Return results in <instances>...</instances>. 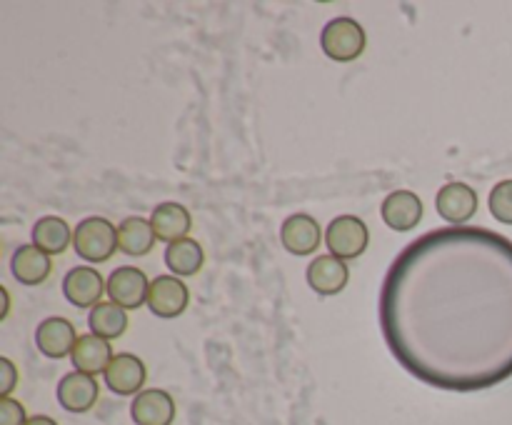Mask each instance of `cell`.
<instances>
[{"label": "cell", "instance_id": "6da1fadb", "mask_svg": "<svg viewBox=\"0 0 512 425\" xmlns=\"http://www.w3.org/2000/svg\"><path fill=\"white\" fill-rule=\"evenodd\" d=\"M380 328L413 378L478 393L512 375V240L488 228L430 230L390 265Z\"/></svg>", "mask_w": 512, "mask_h": 425}, {"label": "cell", "instance_id": "7a4b0ae2", "mask_svg": "<svg viewBox=\"0 0 512 425\" xmlns=\"http://www.w3.org/2000/svg\"><path fill=\"white\" fill-rule=\"evenodd\" d=\"M75 253L88 263H105L118 250V228L108 218H85L80 220L73 233Z\"/></svg>", "mask_w": 512, "mask_h": 425}, {"label": "cell", "instance_id": "3957f363", "mask_svg": "<svg viewBox=\"0 0 512 425\" xmlns=\"http://www.w3.org/2000/svg\"><path fill=\"white\" fill-rule=\"evenodd\" d=\"M320 48L335 63L358 60L365 50V28L353 18H333L320 33Z\"/></svg>", "mask_w": 512, "mask_h": 425}, {"label": "cell", "instance_id": "277c9868", "mask_svg": "<svg viewBox=\"0 0 512 425\" xmlns=\"http://www.w3.org/2000/svg\"><path fill=\"white\" fill-rule=\"evenodd\" d=\"M370 230L365 220L358 215H340L325 230V245H328L330 255L340 260H355L368 250Z\"/></svg>", "mask_w": 512, "mask_h": 425}, {"label": "cell", "instance_id": "5b68a950", "mask_svg": "<svg viewBox=\"0 0 512 425\" xmlns=\"http://www.w3.org/2000/svg\"><path fill=\"white\" fill-rule=\"evenodd\" d=\"M150 280L148 275L133 265H120L108 278L110 303L120 305L123 310H138L140 305L148 303Z\"/></svg>", "mask_w": 512, "mask_h": 425}, {"label": "cell", "instance_id": "8992f818", "mask_svg": "<svg viewBox=\"0 0 512 425\" xmlns=\"http://www.w3.org/2000/svg\"><path fill=\"white\" fill-rule=\"evenodd\" d=\"M190 300L188 285L183 283L175 275H158V278L150 283L148 293V308L150 313L158 315V318H178L185 313Z\"/></svg>", "mask_w": 512, "mask_h": 425}, {"label": "cell", "instance_id": "52a82bcc", "mask_svg": "<svg viewBox=\"0 0 512 425\" xmlns=\"http://www.w3.org/2000/svg\"><path fill=\"white\" fill-rule=\"evenodd\" d=\"M108 293V283L103 280V275L95 268H88V265H80V268H73L63 278V295L70 305L75 308H90L103 303V295Z\"/></svg>", "mask_w": 512, "mask_h": 425}, {"label": "cell", "instance_id": "ba28073f", "mask_svg": "<svg viewBox=\"0 0 512 425\" xmlns=\"http://www.w3.org/2000/svg\"><path fill=\"white\" fill-rule=\"evenodd\" d=\"M323 228H320L318 220L308 213H295L290 218H285L283 228H280V243L288 253L293 255H310L320 248V240H323Z\"/></svg>", "mask_w": 512, "mask_h": 425}, {"label": "cell", "instance_id": "9c48e42d", "mask_svg": "<svg viewBox=\"0 0 512 425\" xmlns=\"http://www.w3.org/2000/svg\"><path fill=\"white\" fill-rule=\"evenodd\" d=\"M103 378L105 385H108L115 395H138L143 393L148 370H145V363L138 355L118 353L113 358V363L108 365Z\"/></svg>", "mask_w": 512, "mask_h": 425}, {"label": "cell", "instance_id": "30bf717a", "mask_svg": "<svg viewBox=\"0 0 512 425\" xmlns=\"http://www.w3.org/2000/svg\"><path fill=\"white\" fill-rule=\"evenodd\" d=\"M130 418L135 425H173L175 400L168 390L148 388L138 393L130 405Z\"/></svg>", "mask_w": 512, "mask_h": 425}, {"label": "cell", "instance_id": "8fae6325", "mask_svg": "<svg viewBox=\"0 0 512 425\" xmlns=\"http://www.w3.org/2000/svg\"><path fill=\"white\" fill-rule=\"evenodd\" d=\"M440 218L453 225H465L475 213H478V193L465 183H448L440 188L435 198Z\"/></svg>", "mask_w": 512, "mask_h": 425}, {"label": "cell", "instance_id": "7c38bea8", "mask_svg": "<svg viewBox=\"0 0 512 425\" xmlns=\"http://www.w3.org/2000/svg\"><path fill=\"white\" fill-rule=\"evenodd\" d=\"M98 380L85 373H68L58 383V403L68 413H88L98 403Z\"/></svg>", "mask_w": 512, "mask_h": 425}, {"label": "cell", "instance_id": "4fadbf2b", "mask_svg": "<svg viewBox=\"0 0 512 425\" xmlns=\"http://www.w3.org/2000/svg\"><path fill=\"white\" fill-rule=\"evenodd\" d=\"M380 215H383L388 228L398 230V233H408V230L418 228L420 220H423V203H420L413 190H395L383 200Z\"/></svg>", "mask_w": 512, "mask_h": 425}, {"label": "cell", "instance_id": "5bb4252c", "mask_svg": "<svg viewBox=\"0 0 512 425\" xmlns=\"http://www.w3.org/2000/svg\"><path fill=\"white\" fill-rule=\"evenodd\" d=\"M75 343H78V335H75L73 323L65 318H58V315L45 318L38 325V330H35V345L48 358H65V355L73 353Z\"/></svg>", "mask_w": 512, "mask_h": 425}, {"label": "cell", "instance_id": "9a60e30c", "mask_svg": "<svg viewBox=\"0 0 512 425\" xmlns=\"http://www.w3.org/2000/svg\"><path fill=\"white\" fill-rule=\"evenodd\" d=\"M308 285L315 290L318 295H338L343 293V288L348 285L350 280V270L348 263L335 255H318L313 263L308 265Z\"/></svg>", "mask_w": 512, "mask_h": 425}, {"label": "cell", "instance_id": "2e32d148", "mask_svg": "<svg viewBox=\"0 0 512 425\" xmlns=\"http://www.w3.org/2000/svg\"><path fill=\"white\" fill-rule=\"evenodd\" d=\"M113 348H110L108 340L98 338L95 333H85L80 335L78 343H75L73 353H70V360H73V368L78 373L85 375H105L108 365L113 363Z\"/></svg>", "mask_w": 512, "mask_h": 425}, {"label": "cell", "instance_id": "e0dca14e", "mask_svg": "<svg viewBox=\"0 0 512 425\" xmlns=\"http://www.w3.org/2000/svg\"><path fill=\"white\" fill-rule=\"evenodd\" d=\"M193 218H190L188 208L180 203H160L150 215V225H153L155 238L163 243H175V240L188 238V230Z\"/></svg>", "mask_w": 512, "mask_h": 425}, {"label": "cell", "instance_id": "ac0fdd59", "mask_svg": "<svg viewBox=\"0 0 512 425\" xmlns=\"http://www.w3.org/2000/svg\"><path fill=\"white\" fill-rule=\"evenodd\" d=\"M50 255L43 253L40 248L30 245H20L10 260V270H13L15 280L23 285H40L50 275Z\"/></svg>", "mask_w": 512, "mask_h": 425}, {"label": "cell", "instance_id": "d6986e66", "mask_svg": "<svg viewBox=\"0 0 512 425\" xmlns=\"http://www.w3.org/2000/svg\"><path fill=\"white\" fill-rule=\"evenodd\" d=\"M155 233L150 220L143 218H125L118 225V250L125 255H133V258H143L153 250L155 245Z\"/></svg>", "mask_w": 512, "mask_h": 425}, {"label": "cell", "instance_id": "ffe728a7", "mask_svg": "<svg viewBox=\"0 0 512 425\" xmlns=\"http://www.w3.org/2000/svg\"><path fill=\"white\" fill-rule=\"evenodd\" d=\"M205 263V253L200 248L198 240L193 238H183V240H175L165 248V265H168L170 273L175 278H188V275L200 273Z\"/></svg>", "mask_w": 512, "mask_h": 425}, {"label": "cell", "instance_id": "44dd1931", "mask_svg": "<svg viewBox=\"0 0 512 425\" xmlns=\"http://www.w3.org/2000/svg\"><path fill=\"white\" fill-rule=\"evenodd\" d=\"M30 235H33L35 248H40L48 255L65 253V248H68L70 240H73L68 223H65L63 218H58V215H45V218H40L38 223L33 225V233Z\"/></svg>", "mask_w": 512, "mask_h": 425}, {"label": "cell", "instance_id": "7402d4cb", "mask_svg": "<svg viewBox=\"0 0 512 425\" xmlns=\"http://www.w3.org/2000/svg\"><path fill=\"white\" fill-rule=\"evenodd\" d=\"M90 333L103 340H115L128 330V313L115 303H98L88 315Z\"/></svg>", "mask_w": 512, "mask_h": 425}, {"label": "cell", "instance_id": "603a6c76", "mask_svg": "<svg viewBox=\"0 0 512 425\" xmlns=\"http://www.w3.org/2000/svg\"><path fill=\"white\" fill-rule=\"evenodd\" d=\"M490 213L500 220V223L512 225V180H503L493 188L488 198Z\"/></svg>", "mask_w": 512, "mask_h": 425}, {"label": "cell", "instance_id": "cb8c5ba5", "mask_svg": "<svg viewBox=\"0 0 512 425\" xmlns=\"http://www.w3.org/2000/svg\"><path fill=\"white\" fill-rule=\"evenodd\" d=\"M28 415H25V405L13 398H0V425H25Z\"/></svg>", "mask_w": 512, "mask_h": 425}, {"label": "cell", "instance_id": "d4e9b609", "mask_svg": "<svg viewBox=\"0 0 512 425\" xmlns=\"http://www.w3.org/2000/svg\"><path fill=\"white\" fill-rule=\"evenodd\" d=\"M15 383H18V370H15V365L8 358H0V395L10 398Z\"/></svg>", "mask_w": 512, "mask_h": 425}, {"label": "cell", "instance_id": "484cf974", "mask_svg": "<svg viewBox=\"0 0 512 425\" xmlns=\"http://www.w3.org/2000/svg\"><path fill=\"white\" fill-rule=\"evenodd\" d=\"M25 425H58V423H55L50 415H33V418H28V423Z\"/></svg>", "mask_w": 512, "mask_h": 425}, {"label": "cell", "instance_id": "4316f807", "mask_svg": "<svg viewBox=\"0 0 512 425\" xmlns=\"http://www.w3.org/2000/svg\"><path fill=\"white\" fill-rule=\"evenodd\" d=\"M0 295H3V313H0V318H5L8 315V290L0 288Z\"/></svg>", "mask_w": 512, "mask_h": 425}]
</instances>
